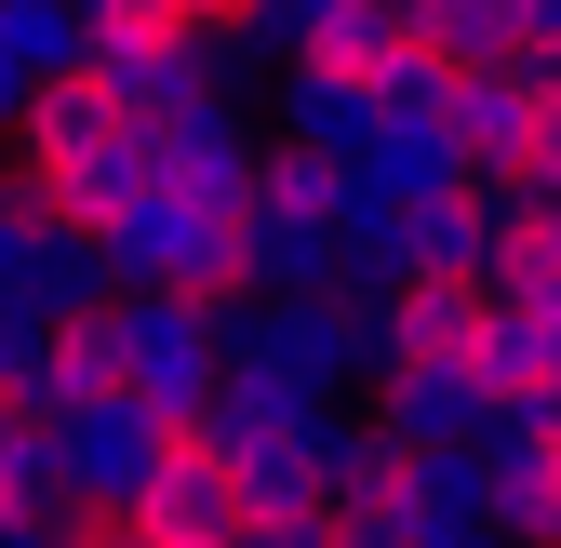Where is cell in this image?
<instances>
[{
    "label": "cell",
    "mask_w": 561,
    "mask_h": 548,
    "mask_svg": "<svg viewBox=\"0 0 561 548\" xmlns=\"http://www.w3.org/2000/svg\"><path fill=\"white\" fill-rule=\"evenodd\" d=\"M375 134H388V94L375 81H347V67H280V148H308V161H334V174H362L375 161Z\"/></svg>",
    "instance_id": "9c48e42d"
},
{
    "label": "cell",
    "mask_w": 561,
    "mask_h": 548,
    "mask_svg": "<svg viewBox=\"0 0 561 548\" xmlns=\"http://www.w3.org/2000/svg\"><path fill=\"white\" fill-rule=\"evenodd\" d=\"M401 14H414V41H428L442 67H508V54L535 41L522 0H401Z\"/></svg>",
    "instance_id": "9a60e30c"
},
{
    "label": "cell",
    "mask_w": 561,
    "mask_h": 548,
    "mask_svg": "<svg viewBox=\"0 0 561 548\" xmlns=\"http://www.w3.org/2000/svg\"><path fill=\"white\" fill-rule=\"evenodd\" d=\"M107 349H121V388L148 415L201 429L228 388V295H174V282H121L107 295Z\"/></svg>",
    "instance_id": "7a4b0ae2"
},
{
    "label": "cell",
    "mask_w": 561,
    "mask_h": 548,
    "mask_svg": "<svg viewBox=\"0 0 561 548\" xmlns=\"http://www.w3.org/2000/svg\"><path fill=\"white\" fill-rule=\"evenodd\" d=\"M254 161H267V134L241 121V94H201V107H161V187H187V201H228V215H241Z\"/></svg>",
    "instance_id": "8fae6325"
},
{
    "label": "cell",
    "mask_w": 561,
    "mask_h": 548,
    "mask_svg": "<svg viewBox=\"0 0 561 548\" xmlns=\"http://www.w3.org/2000/svg\"><path fill=\"white\" fill-rule=\"evenodd\" d=\"M201 442L241 468L254 509H308V495L334 482V401L295 388V375H254V362H228V388H215V415H201Z\"/></svg>",
    "instance_id": "6da1fadb"
},
{
    "label": "cell",
    "mask_w": 561,
    "mask_h": 548,
    "mask_svg": "<svg viewBox=\"0 0 561 548\" xmlns=\"http://www.w3.org/2000/svg\"><path fill=\"white\" fill-rule=\"evenodd\" d=\"M0 495L14 509H67V455H54V415L0 388Z\"/></svg>",
    "instance_id": "ffe728a7"
},
{
    "label": "cell",
    "mask_w": 561,
    "mask_h": 548,
    "mask_svg": "<svg viewBox=\"0 0 561 548\" xmlns=\"http://www.w3.org/2000/svg\"><path fill=\"white\" fill-rule=\"evenodd\" d=\"M0 187H14V134H0Z\"/></svg>",
    "instance_id": "4316f807"
},
{
    "label": "cell",
    "mask_w": 561,
    "mask_h": 548,
    "mask_svg": "<svg viewBox=\"0 0 561 548\" xmlns=\"http://www.w3.org/2000/svg\"><path fill=\"white\" fill-rule=\"evenodd\" d=\"M187 429L174 415H148L134 388H94V401H67L54 415V455H67V509H134L161 482V455H174Z\"/></svg>",
    "instance_id": "5b68a950"
},
{
    "label": "cell",
    "mask_w": 561,
    "mask_h": 548,
    "mask_svg": "<svg viewBox=\"0 0 561 548\" xmlns=\"http://www.w3.org/2000/svg\"><path fill=\"white\" fill-rule=\"evenodd\" d=\"M375 429H388L401 455L481 442V429H495V388H481V362H388V375H375Z\"/></svg>",
    "instance_id": "30bf717a"
},
{
    "label": "cell",
    "mask_w": 561,
    "mask_h": 548,
    "mask_svg": "<svg viewBox=\"0 0 561 548\" xmlns=\"http://www.w3.org/2000/svg\"><path fill=\"white\" fill-rule=\"evenodd\" d=\"M455 148H468V174H522L535 161V81H522V54L508 67H455Z\"/></svg>",
    "instance_id": "4fadbf2b"
},
{
    "label": "cell",
    "mask_w": 561,
    "mask_h": 548,
    "mask_svg": "<svg viewBox=\"0 0 561 548\" xmlns=\"http://www.w3.org/2000/svg\"><path fill=\"white\" fill-rule=\"evenodd\" d=\"M522 174H535V187H548V201H561V94H548V107H535V161H522Z\"/></svg>",
    "instance_id": "d4e9b609"
},
{
    "label": "cell",
    "mask_w": 561,
    "mask_h": 548,
    "mask_svg": "<svg viewBox=\"0 0 561 548\" xmlns=\"http://www.w3.org/2000/svg\"><path fill=\"white\" fill-rule=\"evenodd\" d=\"M334 215H347V174L308 148H267L241 187V267L254 295H321L334 282Z\"/></svg>",
    "instance_id": "3957f363"
},
{
    "label": "cell",
    "mask_w": 561,
    "mask_h": 548,
    "mask_svg": "<svg viewBox=\"0 0 561 548\" xmlns=\"http://www.w3.org/2000/svg\"><path fill=\"white\" fill-rule=\"evenodd\" d=\"M481 321H495V282H481V267H414L388 295V362H468Z\"/></svg>",
    "instance_id": "7c38bea8"
},
{
    "label": "cell",
    "mask_w": 561,
    "mask_h": 548,
    "mask_svg": "<svg viewBox=\"0 0 561 548\" xmlns=\"http://www.w3.org/2000/svg\"><path fill=\"white\" fill-rule=\"evenodd\" d=\"M401 482H414V509H428L442 535H481V522H495V468H481V442H428V455H401Z\"/></svg>",
    "instance_id": "e0dca14e"
},
{
    "label": "cell",
    "mask_w": 561,
    "mask_h": 548,
    "mask_svg": "<svg viewBox=\"0 0 561 548\" xmlns=\"http://www.w3.org/2000/svg\"><path fill=\"white\" fill-rule=\"evenodd\" d=\"M54 522H67V509H14V495H0V548H67Z\"/></svg>",
    "instance_id": "cb8c5ba5"
},
{
    "label": "cell",
    "mask_w": 561,
    "mask_h": 548,
    "mask_svg": "<svg viewBox=\"0 0 561 548\" xmlns=\"http://www.w3.org/2000/svg\"><path fill=\"white\" fill-rule=\"evenodd\" d=\"M41 349H54V308L0 295V388H14V401H41Z\"/></svg>",
    "instance_id": "44dd1931"
},
{
    "label": "cell",
    "mask_w": 561,
    "mask_h": 548,
    "mask_svg": "<svg viewBox=\"0 0 561 548\" xmlns=\"http://www.w3.org/2000/svg\"><path fill=\"white\" fill-rule=\"evenodd\" d=\"M81 54H94L81 0H0V67H14V81H54V67H81Z\"/></svg>",
    "instance_id": "d6986e66"
},
{
    "label": "cell",
    "mask_w": 561,
    "mask_h": 548,
    "mask_svg": "<svg viewBox=\"0 0 561 548\" xmlns=\"http://www.w3.org/2000/svg\"><path fill=\"white\" fill-rule=\"evenodd\" d=\"M134 522H148L161 548H241V535H254V495H241V468L187 429V442L161 455V482L134 495Z\"/></svg>",
    "instance_id": "ba28073f"
},
{
    "label": "cell",
    "mask_w": 561,
    "mask_h": 548,
    "mask_svg": "<svg viewBox=\"0 0 561 548\" xmlns=\"http://www.w3.org/2000/svg\"><path fill=\"white\" fill-rule=\"evenodd\" d=\"M107 267H121V282H174V295H254L241 215H228V201H187V187L134 201V215L107 228Z\"/></svg>",
    "instance_id": "277c9868"
},
{
    "label": "cell",
    "mask_w": 561,
    "mask_h": 548,
    "mask_svg": "<svg viewBox=\"0 0 561 548\" xmlns=\"http://www.w3.org/2000/svg\"><path fill=\"white\" fill-rule=\"evenodd\" d=\"M14 107H27V81H14V67H0V134H14Z\"/></svg>",
    "instance_id": "484cf974"
},
{
    "label": "cell",
    "mask_w": 561,
    "mask_h": 548,
    "mask_svg": "<svg viewBox=\"0 0 561 548\" xmlns=\"http://www.w3.org/2000/svg\"><path fill=\"white\" fill-rule=\"evenodd\" d=\"M321 509H334V548H442V522L414 509L401 468H375V482H334Z\"/></svg>",
    "instance_id": "2e32d148"
},
{
    "label": "cell",
    "mask_w": 561,
    "mask_h": 548,
    "mask_svg": "<svg viewBox=\"0 0 561 548\" xmlns=\"http://www.w3.org/2000/svg\"><path fill=\"white\" fill-rule=\"evenodd\" d=\"M495 429H522V442H561V375H535V388H508V401H495Z\"/></svg>",
    "instance_id": "603a6c76"
},
{
    "label": "cell",
    "mask_w": 561,
    "mask_h": 548,
    "mask_svg": "<svg viewBox=\"0 0 561 548\" xmlns=\"http://www.w3.org/2000/svg\"><path fill=\"white\" fill-rule=\"evenodd\" d=\"M14 174L54 201L67 228H94V241H107L134 201L161 187V121H121V134H94V148H54V161H14Z\"/></svg>",
    "instance_id": "52a82bcc"
},
{
    "label": "cell",
    "mask_w": 561,
    "mask_h": 548,
    "mask_svg": "<svg viewBox=\"0 0 561 548\" xmlns=\"http://www.w3.org/2000/svg\"><path fill=\"white\" fill-rule=\"evenodd\" d=\"M0 295H27V308L67 321V308H107V295H121V267H107L94 228H67L54 201L14 174V187H0Z\"/></svg>",
    "instance_id": "8992f818"
},
{
    "label": "cell",
    "mask_w": 561,
    "mask_h": 548,
    "mask_svg": "<svg viewBox=\"0 0 561 548\" xmlns=\"http://www.w3.org/2000/svg\"><path fill=\"white\" fill-rule=\"evenodd\" d=\"M241 548H334V509H321V495H308V509H254Z\"/></svg>",
    "instance_id": "7402d4cb"
},
{
    "label": "cell",
    "mask_w": 561,
    "mask_h": 548,
    "mask_svg": "<svg viewBox=\"0 0 561 548\" xmlns=\"http://www.w3.org/2000/svg\"><path fill=\"white\" fill-rule=\"evenodd\" d=\"M295 54H308V67H347V81H388V67L414 54V14H401V0H334ZM295 54H280V67H295Z\"/></svg>",
    "instance_id": "5bb4252c"
},
{
    "label": "cell",
    "mask_w": 561,
    "mask_h": 548,
    "mask_svg": "<svg viewBox=\"0 0 561 548\" xmlns=\"http://www.w3.org/2000/svg\"><path fill=\"white\" fill-rule=\"evenodd\" d=\"M362 174H375L388 201H442V187H468V148H455V121H388Z\"/></svg>",
    "instance_id": "ac0fdd59"
}]
</instances>
